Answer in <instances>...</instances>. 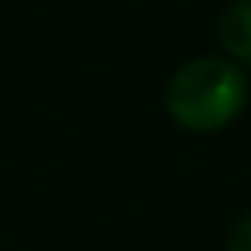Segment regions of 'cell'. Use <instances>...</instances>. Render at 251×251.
I'll list each match as a JSON object with an SVG mask.
<instances>
[{"instance_id": "3957f363", "label": "cell", "mask_w": 251, "mask_h": 251, "mask_svg": "<svg viewBox=\"0 0 251 251\" xmlns=\"http://www.w3.org/2000/svg\"><path fill=\"white\" fill-rule=\"evenodd\" d=\"M227 251H251V213H244L234 224V230L227 237Z\"/></svg>"}, {"instance_id": "6da1fadb", "label": "cell", "mask_w": 251, "mask_h": 251, "mask_svg": "<svg viewBox=\"0 0 251 251\" xmlns=\"http://www.w3.org/2000/svg\"><path fill=\"white\" fill-rule=\"evenodd\" d=\"M248 107L244 69L224 55H196L182 62L165 86L169 117L189 134L224 131Z\"/></svg>"}, {"instance_id": "7a4b0ae2", "label": "cell", "mask_w": 251, "mask_h": 251, "mask_svg": "<svg viewBox=\"0 0 251 251\" xmlns=\"http://www.w3.org/2000/svg\"><path fill=\"white\" fill-rule=\"evenodd\" d=\"M217 42L224 59L237 66H251V0H230L217 25Z\"/></svg>"}]
</instances>
